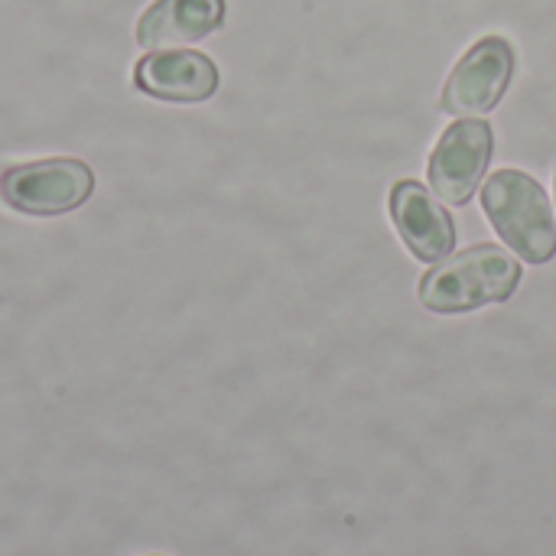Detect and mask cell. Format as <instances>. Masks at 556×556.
<instances>
[{"mask_svg": "<svg viewBox=\"0 0 556 556\" xmlns=\"http://www.w3.org/2000/svg\"><path fill=\"white\" fill-rule=\"evenodd\" d=\"M554 179H556V173H554Z\"/></svg>", "mask_w": 556, "mask_h": 556, "instance_id": "obj_9", "label": "cell"}, {"mask_svg": "<svg viewBox=\"0 0 556 556\" xmlns=\"http://www.w3.org/2000/svg\"><path fill=\"white\" fill-rule=\"evenodd\" d=\"M492 150H495V130L489 121L482 117L453 121L440 134L430 153V163H427L430 189L446 205H456V208L469 205L492 163Z\"/></svg>", "mask_w": 556, "mask_h": 556, "instance_id": "obj_5", "label": "cell"}, {"mask_svg": "<svg viewBox=\"0 0 556 556\" xmlns=\"http://www.w3.org/2000/svg\"><path fill=\"white\" fill-rule=\"evenodd\" d=\"M515 46L498 33L472 42L443 85V111L450 117H479L495 111L515 78Z\"/></svg>", "mask_w": 556, "mask_h": 556, "instance_id": "obj_4", "label": "cell"}, {"mask_svg": "<svg viewBox=\"0 0 556 556\" xmlns=\"http://www.w3.org/2000/svg\"><path fill=\"white\" fill-rule=\"evenodd\" d=\"M521 264L498 244H472L450 261L430 267L417 283V300L437 316L476 313L508 303L521 283Z\"/></svg>", "mask_w": 556, "mask_h": 556, "instance_id": "obj_1", "label": "cell"}, {"mask_svg": "<svg viewBox=\"0 0 556 556\" xmlns=\"http://www.w3.org/2000/svg\"><path fill=\"white\" fill-rule=\"evenodd\" d=\"M388 212L394 231L401 235L404 248L420 264H440L456 248V222L453 215L430 195V189L417 179H397L391 186Z\"/></svg>", "mask_w": 556, "mask_h": 556, "instance_id": "obj_6", "label": "cell"}, {"mask_svg": "<svg viewBox=\"0 0 556 556\" xmlns=\"http://www.w3.org/2000/svg\"><path fill=\"white\" fill-rule=\"evenodd\" d=\"M225 10V0H153L137 20V42L150 52L199 42L222 29Z\"/></svg>", "mask_w": 556, "mask_h": 556, "instance_id": "obj_8", "label": "cell"}, {"mask_svg": "<svg viewBox=\"0 0 556 556\" xmlns=\"http://www.w3.org/2000/svg\"><path fill=\"white\" fill-rule=\"evenodd\" d=\"M482 208L498 238L531 267L556 257V222L547 189L525 169H498L482 186Z\"/></svg>", "mask_w": 556, "mask_h": 556, "instance_id": "obj_2", "label": "cell"}, {"mask_svg": "<svg viewBox=\"0 0 556 556\" xmlns=\"http://www.w3.org/2000/svg\"><path fill=\"white\" fill-rule=\"evenodd\" d=\"M137 91L169 101V104H199L208 101L218 85V65L195 49H153L134 65Z\"/></svg>", "mask_w": 556, "mask_h": 556, "instance_id": "obj_7", "label": "cell"}, {"mask_svg": "<svg viewBox=\"0 0 556 556\" xmlns=\"http://www.w3.org/2000/svg\"><path fill=\"white\" fill-rule=\"evenodd\" d=\"M94 195V169L78 156H46L0 169V202L29 218H59Z\"/></svg>", "mask_w": 556, "mask_h": 556, "instance_id": "obj_3", "label": "cell"}]
</instances>
